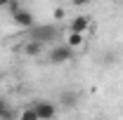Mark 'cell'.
Returning a JSON list of instances; mask_svg holds the SVG:
<instances>
[{
  "mask_svg": "<svg viewBox=\"0 0 123 120\" xmlns=\"http://www.w3.org/2000/svg\"><path fill=\"white\" fill-rule=\"evenodd\" d=\"M31 31V38L33 40H40V43H50V40H55L57 35H59V26H55V24H45V26H33Z\"/></svg>",
  "mask_w": 123,
  "mask_h": 120,
  "instance_id": "6da1fadb",
  "label": "cell"
},
{
  "mask_svg": "<svg viewBox=\"0 0 123 120\" xmlns=\"http://www.w3.org/2000/svg\"><path fill=\"white\" fill-rule=\"evenodd\" d=\"M74 52H76V49H71V47L64 43V45L52 47V49H50V54H47V59L52 61V64H66V61L74 59Z\"/></svg>",
  "mask_w": 123,
  "mask_h": 120,
  "instance_id": "7a4b0ae2",
  "label": "cell"
},
{
  "mask_svg": "<svg viewBox=\"0 0 123 120\" xmlns=\"http://www.w3.org/2000/svg\"><path fill=\"white\" fill-rule=\"evenodd\" d=\"M12 21H14L19 28L29 31L36 26V19H33V14H31V10H24V7H17L14 12H12Z\"/></svg>",
  "mask_w": 123,
  "mask_h": 120,
  "instance_id": "3957f363",
  "label": "cell"
},
{
  "mask_svg": "<svg viewBox=\"0 0 123 120\" xmlns=\"http://www.w3.org/2000/svg\"><path fill=\"white\" fill-rule=\"evenodd\" d=\"M33 108L38 113V120H55L57 115V106L52 101H38V104H33Z\"/></svg>",
  "mask_w": 123,
  "mask_h": 120,
  "instance_id": "277c9868",
  "label": "cell"
},
{
  "mask_svg": "<svg viewBox=\"0 0 123 120\" xmlns=\"http://www.w3.org/2000/svg\"><path fill=\"white\" fill-rule=\"evenodd\" d=\"M69 31H74V33H88L90 31V16H85V14L74 16L69 21Z\"/></svg>",
  "mask_w": 123,
  "mask_h": 120,
  "instance_id": "5b68a950",
  "label": "cell"
},
{
  "mask_svg": "<svg viewBox=\"0 0 123 120\" xmlns=\"http://www.w3.org/2000/svg\"><path fill=\"white\" fill-rule=\"evenodd\" d=\"M78 92H74V90H62V94H59V104H62V108H76V104H78Z\"/></svg>",
  "mask_w": 123,
  "mask_h": 120,
  "instance_id": "8992f818",
  "label": "cell"
},
{
  "mask_svg": "<svg viewBox=\"0 0 123 120\" xmlns=\"http://www.w3.org/2000/svg\"><path fill=\"white\" fill-rule=\"evenodd\" d=\"M43 49H45V43H40V40H33V38H31L29 43H24V45H21V52H24L26 57H38Z\"/></svg>",
  "mask_w": 123,
  "mask_h": 120,
  "instance_id": "52a82bcc",
  "label": "cell"
},
{
  "mask_svg": "<svg viewBox=\"0 0 123 120\" xmlns=\"http://www.w3.org/2000/svg\"><path fill=\"white\" fill-rule=\"evenodd\" d=\"M83 43H85V33H74V31H69V33H66V45L71 47V49L83 47Z\"/></svg>",
  "mask_w": 123,
  "mask_h": 120,
  "instance_id": "ba28073f",
  "label": "cell"
},
{
  "mask_svg": "<svg viewBox=\"0 0 123 120\" xmlns=\"http://www.w3.org/2000/svg\"><path fill=\"white\" fill-rule=\"evenodd\" d=\"M19 120H38V113H36V108H33V106L24 108V111L19 113Z\"/></svg>",
  "mask_w": 123,
  "mask_h": 120,
  "instance_id": "9c48e42d",
  "label": "cell"
},
{
  "mask_svg": "<svg viewBox=\"0 0 123 120\" xmlns=\"http://www.w3.org/2000/svg\"><path fill=\"white\" fill-rule=\"evenodd\" d=\"M0 120H14V111H12V108L7 106V108L2 111V115H0Z\"/></svg>",
  "mask_w": 123,
  "mask_h": 120,
  "instance_id": "30bf717a",
  "label": "cell"
},
{
  "mask_svg": "<svg viewBox=\"0 0 123 120\" xmlns=\"http://www.w3.org/2000/svg\"><path fill=\"white\" fill-rule=\"evenodd\" d=\"M52 16H55V19H57V21H62V19H64V16H66V12H64V10H62V7H57V10H55V12H52Z\"/></svg>",
  "mask_w": 123,
  "mask_h": 120,
  "instance_id": "8fae6325",
  "label": "cell"
},
{
  "mask_svg": "<svg viewBox=\"0 0 123 120\" xmlns=\"http://www.w3.org/2000/svg\"><path fill=\"white\" fill-rule=\"evenodd\" d=\"M71 2H74V5H76V7H83V5H88V2H90V0H71Z\"/></svg>",
  "mask_w": 123,
  "mask_h": 120,
  "instance_id": "7c38bea8",
  "label": "cell"
},
{
  "mask_svg": "<svg viewBox=\"0 0 123 120\" xmlns=\"http://www.w3.org/2000/svg\"><path fill=\"white\" fill-rule=\"evenodd\" d=\"M5 108H7V104H5V101L0 99V115H2V111H5Z\"/></svg>",
  "mask_w": 123,
  "mask_h": 120,
  "instance_id": "4fadbf2b",
  "label": "cell"
},
{
  "mask_svg": "<svg viewBox=\"0 0 123 120\" xmlns=\"http://www.w3.org/2000/svg\"><path fill=\"white\" fill-rule=\"evenodd\" d=\"M10 2H12V0H0V7H7Z\"/></svg>",
  "mask_w": 123,
  "mask_h": 120,
  "instance_id": "5bb4252c",
  "label": "cell"
}]
</instances>
